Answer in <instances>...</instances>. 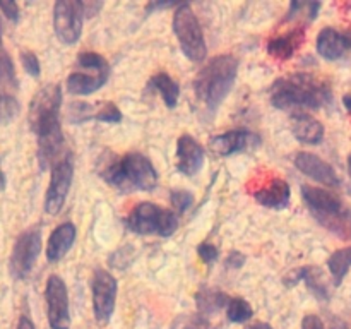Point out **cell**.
<instances>
[{
	"mask_svg": "<svg viewBox=\"0 0 351 329\" xmlns=\"http://www.w3.org/2000/svg\"><path fill=\"white\" fill-rule=\"evenodd\" d=\"M62 89L48 84L33 96L29 105V125L38 139V161L48 168L64 147V132L60 123ZM58 161V160H57Z\"/></svg>",
	"mask_w": 351,
	"mask_h": 329,
	"instance_id": "6da1fadb",
	"label": "cell"
},
{
	"mask_svg": "<svg viewBox=\"0 0 351 329\" xmlns=\"http://www.w3.org/2000/svg\"><path fill=\"white\" fill-rule=\"evenodd\" d=\"M47 300L48 324L51 329H71V308H69V293L64 280L57 274H51L45 287Z\"/></svg>",
	"mask_w": 351,
	"mask_h": 329,
	"instance_id": "4fadbf2b",
	"label": "cell"
},
{
	"mask_svg": "<svg viewBox=\"0 0 351 329\" xmlns=\"http://www.w3.org/2000/svg\"><path fill=\"white\" fill-rule=\"evenodd\" d=\"M149 88L156 89L160 93L168 108H175L177 106L178 96H180V86L167 72H158V74H154L149 79Z\"/></svg>",
	"mask_w": 351,
	"mask_h": 329,
	"instance_id": "cb8c5ba5",
	"label": "cell"
},
{
	"mask_svg": "<svg viewBox=\"0 0 351 329\" xmlns=\"http://www.w3.org/2000/svg\"><path fill=\"white\" fill-rule=\"evenodd\" d=\"M348 171H350V177H351V154L348 156Z\"/></svg>",
	"mask_w": 351,
	"mask_h": 329,
	"instance_id": "b9f144b4",
	"label": "cell"
},
{
	"mask_svg": "<svg viewBox=\"0 0 351 329\" xmlns=\"http://www.w3.org/2000/svg\"><path fill=\"white\" fill-rule=\"evenodd\" d=\"M93 314L99 324H106L112 319L115 310L117 293H119V283L115 276L105 269H96L93 273Z\"/></svg>",
	"mask_w": 351,
	"mask_h": 329,
	"instance_id": "7c38bea8",
	"label": "cell"
},
{
	"mask_svg": "<svg viewBox=\"0 0 351 329\" xmlns=\"http://www.w3.org/2000/svg\"><path fill=\"white\" fill-rule=\"evenodd\" d=\"M41 252V228L31 226L16 239L9 260V269L16 280H24L33 269Z\"/></svg>",
	"mask_w": 351,
	"mask_h": 329,
	"instance_id": "9c48e42d",
	"label": "cell"
},
{
	"mask_svg": "<svg viewBox=\"0 0 351 329\" xmlns=\"http://www.w3.org/2000/svg\"><path fill=\"white\" fill-rule=\"evenodd\" d=\"M72 178H74V163H72L71 154H65L51 167L50 185L45 195V211L48 215L55 216L62 211L69 191H71Z\"/></svg>",
	"mask_w": 351,
	"mask_h": 329,
	"instance_id": "8fae6325",
	"label": "cell"
},
{
	"mask_svg": "<svg viewBox=\"0 0 351 329\" xmlns=\"http://www.w3.org/2000/svg\"><path fill=\"white\" fill-rule=\"evenodd\" d=\"M328 267L335 287H339L351 269V247H345V249L332 252L328 259Z\"/></svg>",
	"mask_w": 351,
	"mask_h": 329,
	"instance_id": "d4e9b609",
	"label": "cell"
},
{
	"mask_svg": "<svg viewBox=\"0 0 351 329\" xmlns=\"http://www.w3.org/2000/svg\"><path fill=\"white\" fill-rule=\"evenodd\" d=\"M295 139L308 146H317L324 139V125L305 112H295L290 119Z\"/></svg>",
	"mask_w": 351,
	"mask_h": 329,
	"instance_id": "ffe728a7",
	"label": "cell"
},
{
	"mask_svg": "<svg viewBox=\"0 0 351 329\" xmlns=\"http://www.w3.org/2000/svg\"><path fill=\"white\" fill-rule=\"evenodd\" d=\"M226 315H228V321L235 322V324H242V322L252 319L254 310L245 298L233 297L230 298L228 305H226Z\"/></svg>",
	"mask_w": 351,
	"mask_h": 329,
	"instance_id": "484cf974",
	"label": "cell"
},
{
	"mask_svg": "<svg viewBox=\"0 0 351 329\" xmlns=\"http://www.w3.org/2000/svg\"><path fill=\"white\" fill-rule=\"evenodd\" d=\"M228 295H225L219 290H215V288L204 287L195 293V304H197L199 315H202L206 319L218 314L221 308H225L228 305Z\"/></svg>",
	"mask_w": 351,
	"mask_h": 329,
	"instance_id": "603a6c76",
	"label": "cell"
},
{
	"mask_svg": "<svg viewBox=\"0 0 351 329\" xmlns=\"http://www.w3.org/2000/svg\"><path fill=\"white\" fill-rule=\"evenodd\" d=\"M302 197L315 221L341 240H351V209L336 192L302 185Z\"/></svg>",
	"mask_w": 351,
	"mask_h": 329,
	"instance_id": "5b68a950",
	"label": "cell"
},
{
	"mask_svg": "<svg viewBox=\"0 0 351 329\" xmlns=\"http://www.w3.org/2000/svg\"><path fill=\"white\" fill-rule=\"evenodd\" d=\"M197 254H199V257L202 259V263H206V264H213L219 256L218 247L213 245V243H209V242L199 243Z\"/></svg>",
	"mask_w": 351,
	"mask_h": 329,
	"instance_id": "1f68e13d",
	"label": "cell"
},
{
	"mask_svg": "<svg viewBox=\"0 0 351 329\" xmlns=\"http://www.w3.org/2000/svg\"><path fill=\"white\" fill-rule=\"evenodd\" d=\"M302 329H326L324 322L319 315L315 314H307L302 319Z\"/></svg>",
	"mask_w": 351,
	"mask_h": 329,
	"instance_id": "e575fe53",
	"label": "cell"
},
{
	"mask_svg": "<svg viewBox=\"0 0 351 329\" xmlns=\"http://www.w3.org/2000/svg\"><path fill=\"white\" fill-rule=\"evenodd\" d=\"M343 103H345L346 110L351 113V95H345V98H343Z\"/></svg>",
	"mask_w": 351,
	"mask_h": 329,
	"instance_id": "ab89813d",
	"label": "cell"
},
{
	"mask_svg": "<svg viewBox=\"0 0 351 329\" xmlns=\"http://www.w3.org/2000/svg\"><path fill=\"white\" fill-rule=\"evenodd\" d=\"M329 329H348V326H346L343 321H339V319H336V321H332L331 328Z\"/></svg>",
	"mask_w": 351,
	"mask_h": 329,
	"instance_id": "74e56055",
	"label": "cell"
},
{
	"mask_svg": "<svg viewBox=\"0 0 351 329\" xmlns=\"http://www.w3.org/2000/svg\"><path fill=\"white\" fill-rule=\"evenodd\" d=\"M0 41H2V23H0Z\"/></svg>",
	"mask_w": 351,
	"mask_h": 329,
	"instance_id": "7bdbcfd3",
	"label": "cell"
},
{
	"mask_svg": "<svg viewBox=\"0 0 351 329\" xmlns=\"http://www.w3.org/2000/svg\"><path fill=\"white\" fill-rule=\"evenodd\" d=\"M75 233H77L75 226L71 221L62 223L51 232L47 243V259L50 263H58L72 249L75 242Z\"/></svg>",
	"mask_w": 351,
	"mask_h": 329,
	"instance_id": "44dd1931",
	"label": "cell"
},
{
	"mask_svg": "<svg viewBox=\"0 0 351 329\" xmlns=\"http://www.w3.org/2000/svg\"><path fill=\"white\" fill-rule=\"evenodd\" d=\"M3 188H5V175H3L2 167H0V191H3Z\"/></svg>",
	"mask_w": 351,
	"mask_h": 329,
	"instance_id": "60d3db41",
	"label": "cell"
},
{
	"mask_svg": "<svg viewBox=\"0 0 351 329\" xmlns=\"http://www.w3.org/2000/svg\"><path fill=\"white\" fill-rule=\"evenodd\" d=\"M106 184L115 187L122 194L136 191L149 192L158 185V171L147 156L139 151H130L106 164L103 171Z\"/></svg>",
	"mask_w": 351,
	"mask_h": 329,
	"instance_id": "277c9868",
	"label": "cell"
},
{
	"mask_svg": "<svg viewBox=\"0 0 351 329\" xmlns=\"http://www.w3.org/2000/svg\"><path fill=\"white\" fill-rule=\"evenodd\" d=\"M178 329H216L215 326H211L208 322V319L202 317V315H195V317L185 319Z\"/></svg>",
	"mask_w": 351,
	"mask_h": 329,
	"instance_id": "d6a6232c",
	"label": "cell"
},
{
	"mask_svg": "<svg viewBox=\"0 0 351 329\" xmlns=\"http://www.w3.org/2000/svg\"><path fill=\"white\" fill-rule=\"evenodd\" d=\"M226 264H228L230 267H237V269H239V267H242L243 264H245V256H243V254H240V252H232L228 256V259H226Z\"/></svg>",
	"mask_w": 351,
	"mask_h": 329,
	"instance_id": "d590c367",
	"label": "cell"
},
{
	"mask_svg": "<svg viewBox=\"0 0 351 329\" xmlns=\"http://www.w3.org/2000/svg\"><path fill=\"white\" fill-rule=\"evenodd\" d=\"M17 329H36V328H34L33 321H31L27 315H21L19 324H17Z\"/></svg>",
	"mask_w": 351,
	"mask_h": 329,
	"instance_id": "8d00e7d4",
	"label": "cell"
},
{
	"mask_svg": "<svg viewBox=\"0 0 351 329\" xmlns=\"http://www.w3.org/2000/svg\"><path fill=\"white\" fill-rule=\"evenodd\" d=\"M351 50V31L324 27L317 34V51L326 60H339Z\"/></svg>",
	"mask_w": 351,
	"mask_h": 329,
	"instance_id": "2e32d148",
	"label": "cell"
},
{
	"mask_svg": "<svg viewBox=\"0 0 351 329\" xmlns=\"http://www.w3.org/2000/svg\"><path fill=\"white\" fill-rule=\"evenodd\" d=\"M173 33L182 51L192 62H202L208 55L201 23L189 3H180L173 14Z\"/></svg>",
	"mask_w": 351,
	"mask_h": 329,
	"instance_id": "ba28073f",
	"label": "cell"
},
{
	"mask_svg": "<svg viewBox=\"0 0 351 329\" xmlns=\"http://www.w3.org/2000/svg\"><path fill=\"white\" fill-rule=\"evenodd\" d=\"M239 58L235 55H218L199 71L194 79V93L199 101L211 113L219 108L235 84L239 74Z\"/></svg>",
	"mask_w": 351,
	"mask_h": 329,
	"instance_id": "3957f363",
	"label": "cell"
},
{
	"mask_svg": "<svg viewBox=\"0 0 351 329\" xmlns=\"http://www.w3.org/2000/svg\"><path fill=\"white\" fill-rule=\"evenodd\" d=\"M304 38V27H295V29L288 31V33L271 38V40L267 41V53L274 58H280V60H288V58L293 57L298 51V48L302 47Z\"/></svg>",
	"mask_w": 351,
	"mask_h": 329,
	"instance_id": "7402d4cb",
	"label": "cell"
},
{
	"mask_svg": "<svg viewBox=\"0 0 351 329\" xmlns=\"http://www.w3.org/2000/svg\"><path fill=\"white\" fill-rule=\"evenodd\" d=\"M127 226L137 235L170 236L177 232L178 216L171 209H163L154 202H141L130 211Z\"/></svg>",
	"mask_w": 351,
	"mask_h": 329,
	"instance_id": "8992f818",
	"label": "cell"
},
{
	"mask_svg": "<svg viewBox=\"0 0 351 329\" xmlns=\"http://www.w3.org/2000/svg\"><path fill=\"white\" fill-rule=\"evenodd\" d=\"M206 151L197 141L189 134H184L177 141V170L187 177L199 173L204 164Z\"/></svg>",
	"mask_w": 351,
	"mask_h": 329,
	"instance_id": "9a60e30c",
	"label": "cell"
},
{
	"mask_svg": "<svg viewBox=\"0 0 351 329\" xmlns=\"http://www.w3.org/2000/svg\"><path fill=\"white\" fill-rule=\"evenodd\" d=\"M77 65L81 71H74L67 77V91L71 95H91L108 81L110 65L99 53L82 51L77 57Z\"/></svg>",
	"mask_w": 351,
	"mask_h": 329,
	"instance_id": "52a82bcc",
	"label": "cell"
},
{
	"mask_svg": "<svg viewBox=\"0 0 351 329\" xmlns=\"http://www.w3.org/2000/svg\"><path fill=\"white\" fill-rule=\"evenodd\" d=\"M247 329H273V328H271L269 324H266V322H257V324L250 326V328H247Z\"/></svg>",
	"mask_w": 351,
	"mask_h": 329,
	"instance_id": "f35d334b",
	"label": "cell"
},
{
	"mask_svg": "<svg viewBox=\"0 0 351 329\" xmlns=\"http://www.w3.org/2000/svg\"><path fill=\"white\" fill-rule=\"evenodd\" d=\"M0 88H17L16 69L7 51L0 50Z\"/></svg>",
	"mask_w": 351,
	"mask_h": 329,
	"instance_id": "4316f807",
	"label": "cell"
},
{
	"mask_svg": "<svg viewBox=\"0 0 351 329\" xmlns=\"http://www.w3.org/2000/svg\"><path fill=\"white\" fill-rule=\"evenodd\" d=\"M84 2L58 0L53 5V29L64 45H74L81 38L84 23Z\"/></svg>",
	"mask_w": 351,
	"mask_h": 329,
	"instance_id": "30bf717a",
	"label": "cell"
},
{
	"mask_svg": "<svg viewBox=\"0 0 351 329\" xmlns=\"http://www.w3.org/2000/svg\"><path fill=\"white\" fill-rule=\"evenodd\" d=\"M95 120L98 122H106V123H119L122 120V113L117 108V105L113 103L105 101V103H96V113Z\"/></svg>",
	"mask_w": 351,
	"mask_h": 329,
	"instance_id": "f1b7e54d",
	"label": "cell"
},
{
	"mask_svg": "<svg viewBox=\"0 0 351 329\" xmlns=\"http://www.w3.org/2000/svg\"><path fill=\"white\" fill-rule=\"evenodd\" d=\"M331 101L329 82L308 72L288 74L271 86V103L278 110H319Z\"/></svg>",
	"mask_w": 351,
	"mask_h": 329,
	"instance_id": "7a4b0ae2",
	"label": "cell"
},
{
	"mask_svg": "<svg viewBox=\"0 0 351 329\" xmlns=\"http://www.w3.org/2000/svg\"><path fill=\"white\" fill-rule=\"evenodd\" d=\"M21 64H23L24 71H26L31 77H38V75L41 74L40 60H38V57L33 51H23V53H21Z\"/></svg>",
	"mask_w": 351,
	"mask_h": 329,
	"instance_id": "4dcf8cb0",
	"label": "cell"
},
{
	"mask_svg": "<svg viewBox=\"0 0 351 329\" xmlns=\"http://www.w3.org/2000/svg\"><path fill=\"white\" fill-rule=\"evenodd\" d=\"M19 110L21 106L16 96L9 95V93H2L0 95V123L2 125H7V123L12 122L17 117V113H19Z\"/></svg>",
	"mask_w": 351,
	"mask_h": 329,
	"instance_id": "83f0119b",
	"label": "cell"
},
{
	"mask_svg": "<svg viewBox=\"0 0 351 329\" xmlns=\"http://www.w3.org/2000/svg\"><path fill=\"white\" fill-rule=\"evenodd\" d=\"M295 167L302 171L307 177L314 178L315 182L322 185H328V187H339L341 185V178L336 173L335 168L324 161L322 158H319L317 154L312 153H298L295 156Z\"/></svg>",
	"mask_w": 351,
	"mask_h": 329,
	"instance_id": "5bb4252c",
	"label": "cell"
},
{
	"mask_svg": "<svg viewBox=\"0 0 351 329\" xmlns=\"http://www.w3.org/2000/svg\"><path fill=\"white\" fill-rule=\"evenodd\" d=\"M257 143H259L257 137L252 136L249 130L235 129L228 130V132L225 134H219V136L211 137L209 147H211L216 154H219V156H232V154L240 153V151L254 147Z\"/></svg>",
	"mask_w": 351,
	"mask_h": 329,
	"instance_id": "e0dca14e",
	"label": "cell"
},
{
	"mask_svg": "<svg viewBox=\"0 0 351 329\" xmlns=\"http://www.w3.org/2000/svg\"><path fill=\"white\" fill-rule=\"evenodd\" d=\"M254 197L261 206L269 209H285L288 208L291 199L290 184L283 178H271L266 185L254 192Z\"/></svg>",
	"mask_w": 351,
	"mask_h": 329,
	"instance_id": "d6986e66",
	"label": "cell"
},
{
	"mask_svg": "<svg viewBox=\"0 0 351 329\" xmlns=\"http://www.w3.org/2000/svg\"><path fill=\"white\" fill-rule=\"evenodd\" d=\"M0 10L5 14V17L12 23H17L19 21V5L16 2H3L0 0Z\"/></svg>",
	"mask_w": 351,
	"mask_h": 329,
	"instance_id": "836d02e7",
	"label": "cell"
},
{
	"mask_svg": "<svg viewBox=\"0 0 351 329\" xmlns=\"http://www.w3.org/2000/svg\"><path fill=\"white\" fill-rule=\"evenodd\" d=\"M170 202H171V206H173L175 211L185 212L187 209H191L192 204H194V195H192L189 191L178 188V191H171Z\"/></svg>",
	"mask_w": 351,
	"mask_h": 329,
	"instance_id": "f546056e",
	"label": "cell"
},
{
	"mask_svg": "<svg viewBox=\"0 0 351 329\" xmlns=\"http://www.w3.org/2000/svg\"><path fill=\"white\" fill-rule=\"evenodd\" d=\"M298 281H304V283L307 284L308 290L314 293V297L319 298L321 302H328L329 297H331L328 288V281H326L324 278V271H322L321 267L304 266L285 278V283H287L288 287H295Z\"/></svg>",
	"mask_w": 351,
	"mask_h": 329,
	"instance_id": "ac0fdd59",
	"label": "cell"
}]
</instances>
